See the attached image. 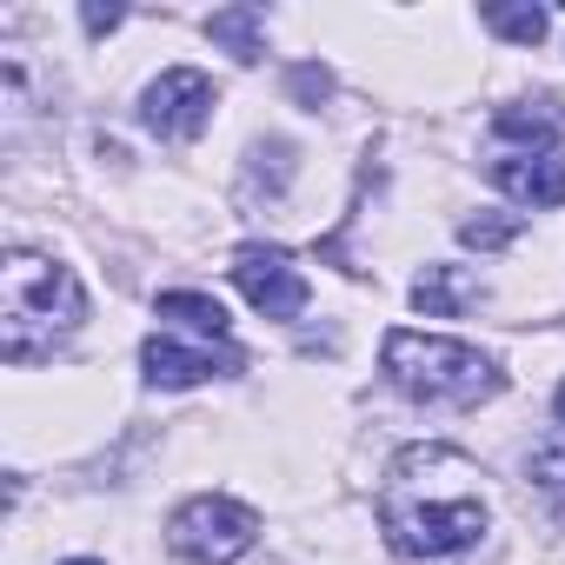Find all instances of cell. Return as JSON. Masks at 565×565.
Returning <instances> with one entry per match:
<instances>
[{
  "label": "cell",
  "mask_w": 565,
  "mask_h": 565,
  "mask_svg": "<svg viewBox=\"0 0 565 565\" xmlns=\"http://www.w3.org/2000/svg\"><path fill=\"white\" fill-rule=\"evenodd\" d=\"M479 466L459 446H406L380 486V532L399 558H452L486 539Z\"/></svg>",
  "instance_id": "1"
},
{
  "label": "cell",
  "mask_w": 565,
  "mask_h": 565,
  "mask_svg": "<svg viewBox=\"0 0 565 565\" xmlns=\"http://www.w3.org/2000/svg\"><path fill=\"white\" fill-rule=\"evenodd\" d=\"M81 320H87V287L74 279V266H61L54 253H34V246H14L0 259V353L14 366L47 353Z\"/></svg>",
  "instance_id": "2"
},
{
  "label": "cell",
  "mask_w": 565,
  "mask_h": 565,
  "mask_svg": "<svg viewBox=\"0 0 565 565\" xmlns=\"http://www.w3.org/2000/svg\"><path fill=\"white\" fill-rule=\"evenodd\" d=\"M380 373L406 393V399H426V406H479L505 386V373L466 347V340H446V333H413V327H393L386 347H380Z\"/></svg>",
  "instance_id": "3"
},
{
  "label": "cell",
  "mask_w": 565,
  "mask_h": 565,
  "mask_svg": "<svg viewBox=\"0 0 565 565\" xmlns=\"http://www.w3.org/2000/svg\"><path fill=\"white\" fill-rule=\"evenodd\" d=\"M253 539H259V512L226 492H200L167 519V545L186 565H233L239 552H253Z\"/></svg>",
  "instance_id": "4"
},
{
  "label": "cell",
  "mask_w": 565,
  "mask_h": 565,
  "mask_svg": "<svg viewBox=\"0 0 565 565\" xmlns=\"http://www.w3.org/2000/svg\"><path fill=\"white\" fill-rule=\"evenodd\" d=\"M233 287H239L246 307L266 313V320H300V313H307V273L294 266L287 246L246 239V246L233 253Z\"/></svg>",
  "instance_id": "5"
},
{
  "label": "cell",
  "mask_w": 565,
  "mask_h": 565,
  "mask_svg": "<svg viewBox=\"0 0 565 565\" xmlns=\"http://www.w3.org/2000/svg\"><path fill=\"white\" fill-rule=\"evenodd\" d=\"M213 81L200 67H167L147 94H140V120L160 134V140H193L206 120H213Z\"/></svg>",
  "instance_id": "6"
},
{
  "label": "cell",
  "mask_w": 565,
  "mask_h": 565,
  "mask_svg": "<svg viewBox=\"0 0 565 565\" xmlns=\"http://www.w3.org/2000/svg\"><path fill=\"white\" fill-rule=\"evenodd\" d=\"M140 366H147L153 386H200V380H213V373H239V353H233V347L200 353V347H180V340L153 333V340L140 347Z\"/></svg>",
  "instance_id": "7"
},
{
  "label": "cell",
  "mask_w": 565,
  "mask_h": 565,
  "mask_svg": "<svg viewBox=\"0 0 565 565\" xmlns=\"http://www.w3.org/2000/svg\"><path fill=\"white\" fill-rule=\"evenodd\" d=\"M492 186L519 206H565V153H519L492 167Z\"/></svg>",
  "instance_id": "8"
},
{
  "label": "cell",
  "mask_w": 565,
  "mask_h": 565,
  "mask_svg": "<svg viewBox=\"0 0 565 565\" xmlns=\"http://www.w3.org/2000/svg\"><path fill=\"white\" fill-rule=\"evenodd\" d=\"M479 300V279L466 273V266H426L419 279H413V307L426 313V320H452V313H466Z\"/></svg>",
  "instance_id": "9"
},
{
  "label": "cell",
  "mask_w": 565,
  "mask_h": 565,
  "mask_svg": "<svg viewBox=\"0 0 565 565\" xmlns=\"http://www.w3.org/2000/svg\"><path fill=\"white\" fill-rule=\"evenodd\" d=\"M492 127L505 140H532V153H552V140L565 134V107L558 100H519V107H499Z\"/></svg>",
  "instance_id": "10"
},
{
  "label": "cell",
  "mask_w": 565,
  "mask_h": 565,
  "mask_svg": "<svg viewBox=\"0 0 565 565\" xmlns=\"http://www.w3.org/2000/svg\"><path fill=\"white\" fill-rule=\"evenodd\" d=\"M206 41L226 47L239 67H253V61L266 54V14H259V8H220V14L206 21Z\"/></svg>",
  "instance_id": "11"
},
{
  "label": "cell",
  "mask_w": 565,
  "mask_h": 565,
  "mask_svg": "<svg viewBox=\"0 0 565 565\" xmlns=\"http://www.w3.org/2000/svg\"><path fill=\"white\" fill-rule=\"evenodd\" d=\"M160 320H173L200 340H226V307L206 300V294H160Z\"/></svg>",
  "instance_id": "12"
},
{
  "label": "cell",
  "mask_w": 565,
  "mask_h": 565,
  "mask_svg": "<svg viewBox=\"0 0 565 565\" xmlns=\"http://www.w3.org/2000/svg\"><path fill=\"white\" fill-rule=\"evenodd\" d=\"M486 28L505 34V41H519V47H539V41H545V8H505V0H492V8H486Z\"/></svg>",
  "instance_id": "13"
},
{
  "label": "cell",
  "mask_w": 565,
  "mask_h": 565,
  "mask_svg": "<svg viewBox=\"0 0 565 565\" xmlns=\"http://www.w3.org/2000/svg\"><path fill=\"white\" fill-rule=\"evenodd\" d=\"M519 213H479V220H459V239L466 246H479V253H499V246H512L519 239Z\"/></svg>",
  "instance_id": "14"
},
{
  "label": "cell",
  "mask_w": 565,
  "mask_h": 565,
  "mask_svg": "<svg viewBox=\"0 0 565 565\" xmlns=\"http://www.w3.org/2000/svg\"><path fill=\"white\" fill-rule=\"evenodd\" d=\"M525 479H532L539 492L565 499V439H545V446H532V459H525Z\"/></svg>",
  "instance_id": "15"
},
{
  "label": "cell",
  "mask_w": 565,
  "mask_h": 565,
  "mask_svg": "<svg viewBox=\"0 0 565 565\" xmlns=\"http://www.w3.org/2000/svg\"><path fill=\"white\" fill-rule=\"evenodd\" d=\"M287 87H294V100L320 107V100L333 94V74H327V67H294V74H287Z\"/></svg>",
  "instance_id": "16"
},
{
  "label": "cell",
  "mask_w": 565,
  "mask_h": 565,
  "mask_svg": "<svg viewBox=\"0 0 565 565\" xmlns=\"http://www.w3.org/2000/svg\"><path fill=\"white\" fill-rule=\"evenodd\" d=\"M81 21H87V34H114V28L127 21V8H100V0H87V8H81Z\"/></svg>",
  "instance_id": "17"
},
{
  "label": "cell",
  "mask_w": 565,
  "mask_h": 565,
  "mask_svg": "<svg viewBox=\"0 0 565 565\" xmlns=\"http://www.w3.org/2000/svg\"><path fill=\"white\" fill-rule=\"evenodd\" d=\"M552 413H558V426H565V386H558V393H552Z\"/></svg>",
  "instance_id": "18"
},
{
  "label": "cell",
  "mask_w": 565,
  "mask_h": 565,
  "mask_svg": "<svg viewBox=\"0 0 565 565\" xmlns=\"http://www.w3.org/2000/svg\"><path fill=\"white\" fill-rule=\"evenodd\" d=\"M67 565H100V558H67Z\"/></svg>",
  "instance_id": "19"
}]
</instances>
